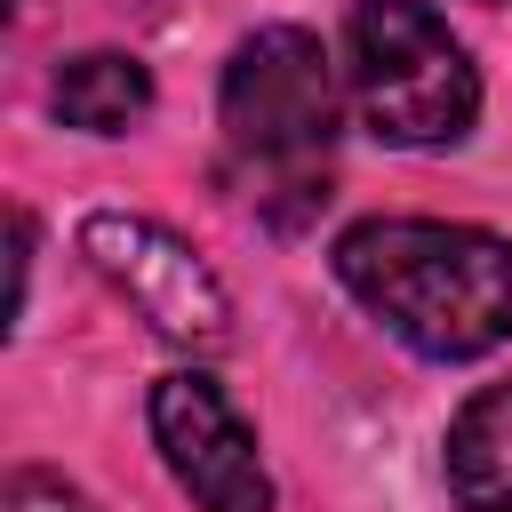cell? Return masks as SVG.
I'll use <instances>...</instances> for the list:
<instances>
[{
  "label": "cell",
  "instance_id": "cell-1",
  "mask_svg": "<svg viewBox=\"0 0 512 512\" xmlns=\"http://www.w3.org/2000/svg\"><path fill=\"white\" fill-rule=\"evenodd\" d=\"M344 296L424 360H480L512 336V240L448 216H360L336 240Z\"/></svg>",
  "mask_w": 512,
  "mask_h": 512
},
{
  "label": "cell",
  "instance_id": "cell-2",
  "mask_svg": "<svg viewBox=\"0 0 512 512\" xmlns=\"http://www.w3.org/2000/svg\"><path fill=\"white\" fill-rule=\"evenodd\" d=\"M216 120L256 208H272L280 192L296 200V216L328 200L320 184H328V144H336V64L304 24H264L232 48Z\"/></svg>",
  "mask_w": 512,
  "mask_h": 512
},
{
  "label": "cell",
  "instance_id": "cell-3",
  "mask_svg": "<svg viewBox=\"0 0 512 512\" xmlns=\"http://www.w3.org/2000/svg\"><path fill=\"white\" fill-rule=\"evenodd\" d=\"M344 80L360 128L400 152H448L480 120V64L424 0H352Z\"/></svg>",
  "mask_w": 512,
  "mask_h": 512
},
{
  "label": "cell",
  "instance_id": "cell-4",
  "mask_svg": "<svg viewBox=\"0 0 512 512\" xmlns=\"http://www.w3.org/2000/svg\"><path fill=\"white\" fill-rule=\"evenodd\" d=\"M80 256L88 272L176 352H224L232 344V296L224 280L208 272V256L192 240H176L168 224L152 216H128V208H96L80 224Z\"/></svg>",
  "mask_w": 512,
  "mask_h": 512
},
{
  "label": "cell",
  "instance_id": "cell-5",
  "mask_svg": "<svg viewBox=\"0 0 512 512\" xmlns=\"http://www.w3.org/2000/svg\"><path fill=\"white\" fill-rule=\"evenodd\" d=\"M152 448L168 464V480L200 504V512H272V472L264 448L248 432V416L224 400L216 376L200 368H168L152 384Z\"/></svg>",
  "mask_w": 512,
  "mask_h": 512
},
{
  "label": "cell",
  "instance_id": "cell-6",
  "mask_svg": "<svg viewBox=\"0 0 512 512\" xmlns=\"http://www.w3.org/2000/svg\"><path fill=\"white\" fill-rule=\"evenodd\" d=\"M440 472L464 512H512V384H480L448 416Z\"/></svg>",
  "mask_w": 512,
  "mask_h": 512
},
{
  "label": "cell",
  "instance_id": "cell-7",
  "mask_svg": "<svg viewBox=\"0 0 512 512\" xmlns=\"http://www.w3.org/2000/svg\"><path fill=\"white\" fill-rule=\"evenodd\" d=\"M48 104H56V120L80 128V136H128V128L152 112V72H144L128 48H80V56L56 64Z\"/></svg>",
  "mask_w": 512,
  "mask_h": 512
},
{
  "label": "cell",
  "instance_id": "cell-8",
  "mask_svg": "<svg viewBox=\"0 0 512 512\" xmlns=\"http://www.w3.org/2000/svg\"><path fill=\"white\" fill-rule=\"evenodd\" d=\"M0 512H96L64 472H40V464H16L8 488H0Z\"/></svg>",
  "mask_w": 512,
  "mask_h": 512
}]
</instances>
